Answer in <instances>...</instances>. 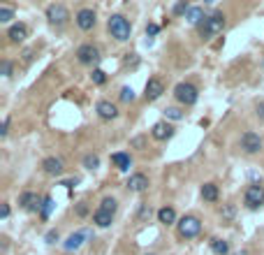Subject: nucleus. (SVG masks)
<instances>
[{"label": "nucleus", "mask_w": 264, "mask_h": 255, "mask_svg": "<svg viewBox=\"0 0 264 255\" xmlns=\"http://www.w3.org/2000/svg\"><path fill=\"white\" fill-rule=\"evenodd\" d=\"M107 30L116 42H128L130 35H132V26L123 14H111L109 21H107Z\"/></svg>", "instance_id": "obj_1"}, {"label": "nucleus", "mask_w": 264, "mask_h": 255, "mask_svg": "<svg viewBox=\"0 0 264 255\" xmlns=\"http://www.w3.org/2000/svg\"><path fill=\"white\" fill-rule=\"evenodd\" d=\"M225 30V14L223 12H213V14H209L204 19V24L200 26V33L204 40H211V37L220 35Z\"/></svg>", "instance_id": "obj_2"}, {"label": "nucleus", "mask_w": 264, "mask_h": 255, "mask_svg": "<svg viewBox=\"0 0 264 255\" xmlns=\"http://www.w3.org/2000/svg\"><path fill=\"white\" fill-rule=\"evenodd\" d=\"M176 230H179L181 239H195V237L202 232V223L197 216H183V218L176 223Z\"/></svg>", "instance_id": "obj_3"}, {"label": "nucleus", "mask_w": 264, "mask_h": 255, "mask_svg": "<svg viewBox=\"0 0 264 255\" xmlns=\"http://www.w3.org/2000/svg\"><path fill=\"white\" fill-rule=\"evenodd\" d=\"M46 21H49L51 26H56V28H63V26L70 21V12H67L65 5L54 3V5L46 7Z\"/></svg>", "instance_id": "obj_4"}, {"label": "nucleus", "mask_w": 264, "mask_h": 255, "mask_svg": "<svg viewBox=\"0 0 264 255\" xmlns=\"http://www.w3.org/2000/svg\"><path fill=\"white\" fill-rule=\"evenodd\" d=\"M244 204L248 209H259L264 204V186L262 183H250L244 193Z\"/></svg>", "instance_id": "obj_5"}, {"label": "nucleus", "mask_w": 264, "mask_h": 255, "mask_svg": "<svg viewBox=\"0 0 264 255\" xmlns=\"http://www.w3.org/2000/svg\"><path fill=\"white\" fill-rule=\"evenodd\" d=\"M174 98L181 102L183 107H190L197 102V98H200V93H197V88H195L193 84H179L174 88Z\"/></svg>", "instance_id": "obj_6"}, {"label": "nucleus", "mask_w": 264, "mask_h": 255, "mask_svg": "<svg viewBox=\"0 0 264 255\" xmlns=\"http://www.w3.org/2000/svg\"><path fill=\"white\" fill-rule=\"evenodd\" d=\"M241 149H244V153H248V155L259 153V151H262V137L253 130L244 132V135H241Z\"/></svg>", "instance_id": "obj_7"}, {"label": "nucleus", "mask_w": 264, "mask_h": 255, "mask_svg": "<svg viewBox=\"0 0 264 255\" xmlns=\"http://www.w3.org/2000/svg\"><path fill=\"white\" fill-rule=\"evenodd\" d=\"M77 60H79L81 65H93V63L100 60V51L93 44H81L79 49H77Z\"/></svg>", "instance_id": "obj_8"}, {"label": "nucleus", "mask_w": 264, "mask_h": 255, "mask_svg": "<svg viewBox=\"0 0 264 255\" xmlns=\"http://www.w3.org/2000/svg\"><path fill=\"white\" fill-rule=\"evenodd\" d=\"M42 202H44V197H40L37 193H23V195L19 197V206L23 211H40Z\"/></svg>", "instance_id": "obj_9"}, {"label": "nucleus", "mask_w": 264, "mask_h": 255, "mask_svg": "<svg viewBox=\"0 0 264 255\" xmlns=\"http://www.w3.org/2000/svg\"><path fill=\"white\" fill-rule=\"evenodd\" d=\"M75 21H77V26H79L81 30H93L95 24H98V19H95V12L88 10V7H84V10L77 12Z\"/></svg>", "instance_id": "obj_10"}, {"label": "nucleus", "mask_w": 264, "mask_h": 255, "mask_svg": "<svg viewBox=\"0 0 264 255\" xmlns=\"http://www.w3.org/2000/svg\"><path fill=\"white\" fill-rule=\"evenodd\" d=\"M42 170L49 176H60L65 170V163L60 160V158H56V155H51V158H44V160H42Z\"/></svg>", "instance_id": "obj_11"}, {"label": "nucleus", "mask_w": 264, "mask_h": 255, "mask_svg": "<svg viewBox=\"0 0 264 255\" xmlns=\"http://www.w3.org/2000/svg\"><path fill=\"white\" fill-rule=\"evenodd\" d=\"M162 93H164V84H162V81H160V79H155V77H153V79H149V81H146L144 98H146V100H149V102L158 100V98H160V95H162Z\"/></svg>", "instance_id": "obj_12"}, {"label": "nucleus", "mask_w": 264, "mask_h": 255, "mask_svg": "<svg viewBox=\"0 0 264 255\" xmlns=\"http://www.w3.org/2000/svg\"><path fill=\"white\" fill-rule=\"evenodd\" d=\"M95 109H98V116H100L102 121H114L116 116H118V107L109 100H100Z\"/></svg>", "instance_id": "obj_13"}, {"label": "nucleus", "mask_w": 264, "mask_h": 255, "mask_svg": "<svg viewBox=\"0 0 264 255\" xmlns=\"http://www.w3.org/2000/svg\"><path fill=\"white\" fill-rule=\"evenodd\" d=\"M174 135V128H172L167 121H160V123L153 125V130H151V137L158 142H164V140H170V137Z\"/></svg>", "instance_id": "obj_14"}, {"label": "nucleus", "mask_w": 264, "mask_h": 255, "mask_svg": "<svg viewBox=\"0 0 264 255\" xmlns=\"http://www.w3.org/2000/svg\"><path fill=\"white\" fill-rule=\"evenodd\" d=\"M125 186H128L130 193H144V190L149 188V176L146 174H132Z\"/></svg>", "instance_id": "obj_15"}, {"label": "nucleus", "mask_w": 264, "mask_h": 255, "mask_svg": "<svg viewBox=\"0 0 264 255\" xmlns=\"http://www.w3.org/2000/svg\"><path fill=\"white\" fill-rule=\"evenodd\" d=\"M7 37H10L12 44H21V42H26V37H28V28H26L23 24H14L7 30Z\"/></svg>", "instance_id": "obj_16"}, {"label": "nucleus", "mask_w": 264, "mask_h": 255, "mask_svg": "<svg viewBox=\"0 0 264 255\" xmlns=\"http://www.w3.org/2000/svg\"><path fill=\"white\" fill-rule=\"evenodd\" d=\"M111 163H114L116 170L128 172V170H130V165H132V158H130V153H125V151H118V153L111 155Z\"/></svg>", "instance_id": "obj_17"}, {"label": "nucleus", "mask_w": 264, "mask_h": 255, "mask_svg": "<svg viewBox=\"0 0 264 255\" xmlns=\"http://www.w3.org/2000/svg\"><path fill=\"white\" fill-rule=\"evenodd\" d=\"M185 19H188L190 26H202V24H204V19H206V14H204V10H202V7L195 5V7H190V10H188Z\"/></svg>", "instance_id": "obj_18"}, {"label": "nucleus", "mask_w": 264, "mask_h": 255, "mask_svg": "<svg viewBox=\"0 0 264 255\" xmlns=\"http://www.w3.org/2000/svg\"><path fill=\"white\" fill-rule=\"evenodd\" d=\"M93 223L98 227H109L111 223H114V214H107V211H102V209H98L93 214Z\"/></svg>", "instance_id": "obj_19"}, {"label": "nucleus", "mask_w": 264, "mask_h": 255, "mask_svg": "<svg viewBox=\"0 0 264 255\" xmlns=\"http://www.w3.org/2000/svg\"><path fill=\"white\" fill-rule=\"evenodd\" d=\"M158 220L162 225H172V223H176V211L172 209V206H162V209L158 211Z\"/></svg>", "instance_id": "obj_20"}, {"label": "nucleus", "mask_w": 264, "mask_h": 255, "mask_svg": "<svg viewBox=\"0 0 264 255\" xmlns=\"http://www.w3.org/2000/svg\"><path fill=\"white\" fill-rule=\"evenodd\" d=\"M202 200L204 202H218V186L215 183H204L202 186Z\"/></svg>", "instance_id": "obj_21"}, {"label": "nucleus", "mask_w": 264, "mask_h": 255, "mask_svg": "<svg viewBox=\"0 0 264 255\" xmlns=\"http://www.w3.org/2000/svg\"><path fill=\"white\" fill-rule=\"evenodd\" d=\"M84 239H86L84 232H75V235H70V237H67V241L63 244L65 250H77L81 244H84Z\"/></svg>", "instance_id": "obj_22"}, {"label": "nucleus", "mask_w": 264, "mask_h": 255, "mask_svg": "<svg viewBox=\"0 0 264 255\" xmlns=\"http://www.w3.org/2000/svg\"><path fill=\"white\" fill-rule=\"evenodd\" d=\"M209 246L215 255H227L229 253V244L225 239H218V237H213V239L209 241Z\"/></svg>", "instance_id": "obj_23"}, {"label": "nucleus", "mask_w": 264, "mask_h": 255, "mask_svg": "<svg viewBox=\"0 0 264 255\" xmlns=\"http://www.w3.org/2000/svg\"><path fill=\"white\" fill-rule=\"evenodd\" d=\"M151 216H153V206L144 202V204H139V209H137V216H135V218H137V223H149Z\"/></svg>", "instance_id": "obj_24"}, {"label": "nucleus", "mask_w": 264, "mask_h": 255, "mask_svg": "<svg viewBox=\"0 0 264 255\" xmlns=\"http://www.w3.org/2000/svg\"><path fill=\"white\" fill-rule=\"evenodd\" d=\"M56 209V202H54V197H44V202H42V209H40V216L42 218H49L51 216V211Z\"/></svg>", "instance_id": "obj_25"}, {"label": "nucleus", "mask_w": 264, "mask_h": 255, "mask_svg": "<svg viewBox=\"0 0 264 255\" xmlns=\"http://www.w3.org/2000/svg\"><path fill=\"white\" fill-rule=\"evenodd\" d=\"M100 209L107 211V214H116V209H118V202H116L114 197H105V200L100 202Z\"/></svg>", "instance_id": "obj_26"}, {"label": "nucleus", "mask_w": 264, "mask_h": 255, "mask_svg": "<svg viewBox=\"0 0 264 255\" xmlns=\"http://www.w3.org/2000/svg\"><path fill=\"white\" fill-rule=\"evenodd\" d=\"M164 116L172 121H181V119H185V111H181L179 107H167V109H164Z\"/></svg>", "instance_id": "obj_27"}, {"label": "nucleus", "mask_w": 264, "mask_h": 255, "mask_svg": "<svg viewBox=\"0 0 264 255\" xmlns=\"http://www.w3.org/2000/svg\"><path fill=\"white\" fill-rule=\"evenodd\" d=\"M234 214H236L234 204H223V209H220V218L223 220H232L234 218Z\"/></svg>", "instance_id": "obj_28"}, {"label": "nucleus", "mask_w": 264, "mask_h": 255, "mask_svg": "<svg viewBox=\"0 0 264 255\" xmlns=\"http://www.w3.org/2000/svg\"><path fill=\"white\" fill-rule=\"evenodd\" d=\"M14 19V10L12 7H0V24H10Z\"/></svg>", "instance_id": "obj_29"}, {"label": "nucleus", "mask_w": 264, "mask_h": 255, "mask_svg": "<svg viewBox=\"0 0 264 255\" xmlns=\"http://www.w3.org/2000/svg\"><path fill=\"white\" fill-rule=\"evenodd\" d=\"M84 167L86 170H98V167H100V158H98V155H86Z\"/></svg>", "instance_id": "obj_30"}, {"label": "nucleus", "mask_w": 264, "mask_h": 255, "mask_svg": "<svg viewBox=\"0 0 264 255\" xmlns=\"http://www.w3.org/2000/svg\"><path fill=\"white\" fill-rule=\"evenodd\" d=\"M118 98H121V102H132V100H135V90L130 88V86H123Z\"/></svg>", "instance_id": "obj_31"}, {"label": "nucleus", "mask_w": 264, "mask_h": 255, "mask_svg": "<svg viewBox=\"0 0 264 255\" xmlns=\"http://www.w3.org/2000/svg\"><path fill=\"white\" fill-rule=\"evenodd\" d=\"M188 10H190V5H188V3H183V0H181V3H176V5L172 7V12H174V16L188 14Z\"/></svg>", "instance_id": "obj_32"}, {"label": "nucleus", "mask_w": 264, "mask_h": 255, "mask_svg": "<svg viewBox=\"0 0 264 255\" xmlns=\"http://www.w3.org/2000/svg\"><path fill=\"white\" fill-rule=\"evenodd\" d=\"M90 79H93V84H98V86H102L107 81V75L102 70H93V75H90Z\"/></svg>", "instance_id": "obj_33"}, {"label": "nucleus", "mask_w": 264, "mask_h": 255, "mask_svg": "<svg viewBox=\"0 0 264 255\" xmlns=\"http://www.w3.org/2000/svg\"><path fill=\"white\" fill-rule=\"evenodd\" d=\"M0 75H3V77H12V63L7 58L0 63Z\"/></svg>", "instance_id": "obj_34"}, {"label": "nucleus", "mask_w": 264, "mask_h": 255, "mask_svg": "<svg viewBox=\"0 0 264 255\" xmlns=\"http://www.w3.org/2000/svg\"><path fill=\"white\" fill-rule=\"evenodd\" d=\"M77 216H79V218H86V216H88V204H86V202H79V204H77Z\"/></svg>", "instance_id": "obj_35"}, {"label": "nucleus", "mask_w": 264, "mask_h": 255, "mask_svg": "<svg viewBox=\"0 0 264 255\" xmlns=\"http://www.w3.org/2000/svg\"><path fill=\"white\" fill-rule=\"evenodd\" d=\"M158 33H160V26L158 24H149V26H146V35H149V37H155Z\"/></svg>", "instance_id": "obj_36"}, {"label": "nucleus", "mask_w": 264, "mask_h": 255, "mask_svg": "<svg viewBox=\"0 0 264 255\" xmlns=\"http://www.w3.org/2000/svg\"><path fill=\"white\" fill-rule=\"evenodd\" d=\"M44 239H46V244H56V241H58V232H56V230L46 232V237H44Z\"/></svg>", "instance_id": "obj_37"}, {"label": "nucleus", "mask_w": 264, "mask_h": 255, "mask_svg": "<svg viewBox=\"0 0 264 255\" xmlns=\"http://www.w3.org/2000/svg\"><path fill=\"white\" fill-rule=\"evenodd\" d=\"M255 114H257L259 121H264V102H257V105H255Z\"/></svg>", "instance_id": "obj_38"}, {"label": "nucleus", "mask_w": 264, "mask_h": 255, "mask_svg": "<svg viewBox=\"0 0 264 255\" xmlns=\"http://www.w3.org/2000/svg\"><path fill=\"white\" fill-rule=\"evenodd\" d=\"M7 132H10V119L3 121V128H0V137H7Z\"/></svg>", "instance_id": "obj_39"}, {"label": "nucleus", "mask_w": 264, "mask_h": 255, "mask_svg": "<svg viewBox=\"0 0 264 255\" xmlns=\"http://www.w3.org/2000/svg\"><path fill=\"white\" fill-rule=\"evenodd\" d=\"M10 216V204H3L0 206V218H7Z\"/></svg>", "instance_id": "obj_40"}, {"label": "nucleus", "mask_w": 264, "mask_h": 255, "mask_svg": "<svg viewBox=\"0 0 264 255\" xmlns=\"http://www.w3.org/2000/svg\"><path fill=\"white\" fill-rule=\"evenodd\" d=\"M132 146H135V149H141V146H144V137H135V140H132Z\"/></svg>", "instance_id": "obj_41"}, {"label": "nucleus", "mask_w": 264, "mask_h": 255, "mask_svg": "<svg viewBox=\"0 0 264 255\" xmlns=\"http://www.w3.org/2000/svg\"><path fill=\"white\" fill-rule=\"evenodd\" d=\"M79 183V179H70V181H63V186H67V188H72V186Z\"/></svg>", "instance_id": "obj_42"}]
</instances>
